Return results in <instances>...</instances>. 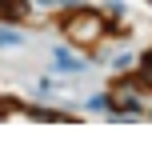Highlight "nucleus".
<instances>
[{
  "instance_id": "2",
  "label": "nucleus",
  "mask_w": 152,
  "mask_h": 144,
  "mask_svg": "<svg viewBox=\"0 0 152 144\" xmlns=\"http://www.w3.org/2000/svg\"><path fill=\"white\" fill-rule=\"evenodd\" d=\"M56 68L72 72V68H76V56H72V52H64V48H56Z\"/></svg>"
},
{
  "instance_id": "1",
  "label": "nucleus",
  "mask_w": 152,
  "mask_h": 144,
  "mask_svg": "<svg viewBox=\"0 0 152 144\" xmlns=\"http://www.w3.org/2000/svg\"><path fill=\"white\" fill-rule=\"evenodd\" d=\"M68 32H72V36H80V40H88V36H96V32H100V20H96V16H76V20L68 24Z\"/></svg>"
}]
</instances>
